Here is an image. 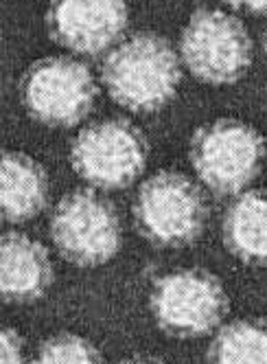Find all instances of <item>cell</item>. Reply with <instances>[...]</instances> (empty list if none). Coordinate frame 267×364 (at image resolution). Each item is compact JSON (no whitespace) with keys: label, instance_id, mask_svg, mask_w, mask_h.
I'll return each instance as SVG.
<instances>
[{"label":"cell","instance_id":"cell-16","mask_svg":"<svg viewBox=\"0 0 267 364\" xmlns=\"http://www.w3.org/2000/svg\"><path fill=\"white\" fill-rule=\"evenodd\" d=\"M232 9H241L248 14H267V0H224Z\"/></svg>","mask_w":267,"mask_h":364},{"label":"cell","instance_id":"cell-13","mask_svg":"<svg viewBox=\"0 0 267 364\" xmlns=\"http://www.w3.org/2000/svg\"><path fill=\"white\" fill-rule=\"evenodd\" d=\"M210 364H267V323L232 321L212 338L208 349Z\"/></svg>","mask_w":267,"mask_h":364},{"label":"cell","instance_id":"cell-8","mask_svg":"<svg viewBox=\"0 0 267 364\" xmlns=\"http://www.w3.org/2000/svg\"><path fill=\"white\" fill-rule=\"evenodd\" d=\"M26 112L48 127H75L94 108L97 84L90 68L72 58H44L22 75Z\"/></svg>","mask_w":267,"mask_h":364},{"label":"cell","instance_id":"cell-17","mask_svg":"<svg viewBox=\"0 0 267 364\" xmlns=\"http://www.w3.org/2000/svg\"><path fill=\"white\" fill-rule=\"evenodd\" d=\"M123 364H163V362H158V360H149V358H134V360H127Z\"/></svg>","mask_w":267,"mask_h":364},{"label":"cell","instance_id":"cell-5","mask_svg":"<svg viewBox=\"0 0 267 364\" xmlns=\"http://www.w3.org/2000/svg\"><path fill=\"white\" fill-rule=\"evenodd\" d=\"M147 141L125 119H108L84 127L70 147L75 173L94 189L121 191L141 178L147 165Z\"/></svg>","mask_w":267,"mask_h":364},{"label":"cell","instance_id":"cell-7","mask_svg":"<svg viewBox=\"0 0 267 364\" xmlns=\"http://www.w3.org/2000/svg\"><path fill=\"white\" fill-rule=\"evenodd\" d=\"M158 327L175 338H202L228 314V296L217 277L184 268L160 277L149 299Z\"/></svg>","mask_w":267,"mask_h":364},{"label":"cell","instance_id":"cell-4","mask_svg":"<svg viewBox=\"0 0 267 364\" xmlns=\"http://www.w3.org/2000/svg\"><path fill=\"white\" fill-rule=\"evenodd\" d=\"M180 60L202 84L228 86L252 66V38L244 22L222 9H197L180 38Z\"/></svg>","mask_w":267,"mask_h":364},{"label":"cell","instance_id":"cell-3","mask_svg":"<svg viewBox=\"0 0 267 364\" xmlns=\"http://www.w3.org/2000/svg\"><path fill=\"white\" fill-rule=\"evenodd\" d=\"M189 159L206 189L224 198L239 196L261 173L265 141L244 121L219 119L193 134Z\"/></svg>","mask_w":267,"mask_h":364},{"label":"cell","instance_id":"cell-15","mask_svg":"<svg viewBox=\"0 0 267 364\" xmlns=\"http://www.w3.org/2000/svg\"><path fill=\"white\" fill-rule=\"evenodd\" d=\"M0 364H24L22 338L13 329H3L0 336Z\"/></svg>","mask_w":267,"mask_h":364},{"label":"cell","instance_id":"cell-14","mask_svg":"<svg viewBox=\"0 0 267 364\" xmlns=\"http://www.w3.org/2000/svg\"><path fill=\"white\" fill-rule=\"evenodd\" d=\"M31 364H103L101 353L82 336H55L46 341Z\"/></svg>","mask_w":267,"mask_h":364},{"label":"cell","instance_id":"cell-6","mask_svg":"<svg viewBox=\"0 0 267 364\" xmlns=\"http://www.w3.org/2000/svg\"><path fill=\"white\" fill-rule=\"evenodd\" d=\"M50 237L70 264L82 268L103 266L121 248V218L110 200L79 189L58 202L50 218Z\"/></svg>","mask_w":267,"mask_h":364},{"label":"cell","instance_id":"cell-18","mask_svg":"<svg viewBox=\"0 0 267 364\" xmlns=\"http://www.w3.org/2000/svg\"><path fill=\"white\" fill-rule=\"evenodd\" d=\"M265 53H267V29H265Z\"/></svg>","mask_w":267,"mask_h":364},{"label":"cell","instance_id":"cell-9","mask_svg":"<svg viewBox=\"0 0 267 364\" xmlns=\"http://www.w3.org/2000/svg\"><path fill=\"white\" fill-rule=\"evenodd\" d=\"M46 29L53 42L77 55H101L127 29L125 0H50Z\"/></svg>","mask_w":267,"mask_h":364},{"label":"cell","instance_id":"cell-12","mask_svg":"<svg viewBox=\"0 0 267 364\" xmlns=\"http://www.w3.org/2000/svg\"><path fill=\"white\" fill-rule=\"evenodd\" d=\"M222 235L226 248L250 266H267V191L239 193L226 209Z\"/></svg>","mask_w":267,"mask_h":364},{"label":"cell","instance_id":"cell-2","mask_svg":"<svg viewBox=\"0 0 267 364\" xmlns=\"http://www.w3.org/2000/svg\"><path fill=\"white\" fill-rule=\"evenodd\" d=\"M141 235L160 248L193 244L206 226L208 202L191 178L178 171H158L145 180L131 206Z\"/></svg>","mask_w":267,"mask_h":364},{"label":"cell","instance_id":"cell-1","mask_svg":"<svg viewBox=\"0 0 267 364\" xmlns=\"http://www.w3.org/2000/svg\"><path fill=\"white\" fill-rule=\"evenodd\" d=\"M103 86L121 108L151 114L175 97L182 70L173 46L156 33H136L116 44L101 66Z\"/></svg>","mask_w":267,"mask_h":364},{"label":"cell","instance_id":"cell-11","mask_svg":"<svg viewBox=\"0 0 267 364\" xmlns=\"http://www.w3.org/2000/svg\"><path fill=\"white\" fill-rule=\"evenodd\" d=\"M48 204V176L31 156L5 151L0 165V206L3 218L22 224L38 218Z\"/></svg>","mask_w":267,"mask_h":364},{"label":"cell","instance_id":"cell-10","mask_svg":"<svg viewBox=\"0 0 267 364\" xmlns=\"http://www.w3.org/2000/svg\"><path fill=\"white\" fill-rule=\"evenodd\" d=\"M53 283V264L46 248L22 235L5 232L0 242V292L9 303H33Z\"/></svg>","mask_w":267,"mask_h":364}]
</instances>
